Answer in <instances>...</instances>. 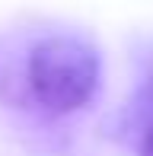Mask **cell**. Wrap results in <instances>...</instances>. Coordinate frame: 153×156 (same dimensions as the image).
I'll use <instances>...</instances> for the list:
<instances>
[{
    "mask_svg": "<svg viewBox=\"0 0 153 156\" xmlns=\"http://www.w3.org/2000/svg\"><path fill=\"white\" fill-rule=\"evenodd\" d=\"M23 99L48 115H70L93 102L99 89V51L80 35L48 32L23 58Z\"/></svg>",
    "mask_w": 153,
    "mask_h": 156,
    "instance_id": "cell-1",
    "label": "cell"
},
{
    "mask_svg": "<svg viewBox=\"0 0 153 156\" xmlns=\"http://www.w3.org/2000/svg\"><path fill=\"white\" fill-rule=\"evenodd\" d=\"M141 156H153V124L147 127V134L141 140Z\"/></svg>",
    "mask_w": 153,
    "mask_h": 156,
    "instance_id": "cell-2",
    "label": "cell"
}]
</instances>
